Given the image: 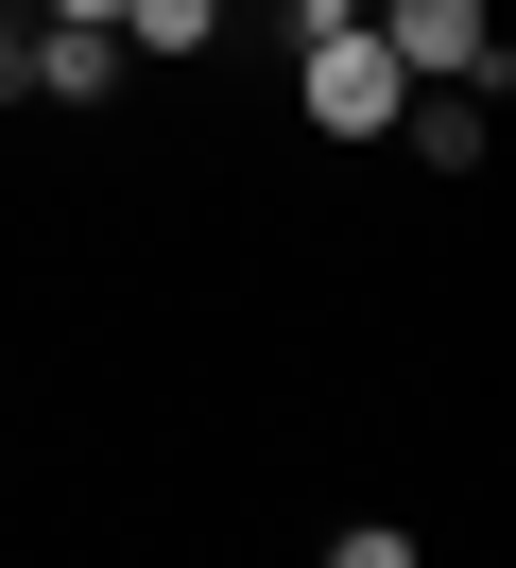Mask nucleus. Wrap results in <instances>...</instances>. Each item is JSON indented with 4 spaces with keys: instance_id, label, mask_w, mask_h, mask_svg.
Listing matches in <instances>:
<instances>
[{
    "instance_id": "obj_6",
    "label": "nucleus",
    "mask_w": 516,
    "mask_h": 568,
    "mask_svg": "<svg viewBox=\"0 0 516 568\" xmlns=\"http://www.w3.org/2000/svg\"><path fill=\"white\" fill-rule=\"evenodd\" d=\"M327 568H431V551H413L396 517H344V534H327Z\"/></svg>"
},
{
    "instance_id": "obj_3",
    "label": "nucleus",
    "mask_w": 516,
    "mask_h": 568,
    "mask_svg": "<svg viewBox=\"0 0 516 568\" xmlns=\"http://www.w3.org/2000/svg\"><path fill=\"white\" fill-rule=\"evenodd\" d=\"M121 87V36H87V18H34V104H103Z\"/></svg>"
},
{
    "instance_id": "obj_7",
    "label": "nucleus",
    "mask_w": 516,
    "mask_h": 568,
    "mask_svg": "<svg viewBox=\"0 0 516 568\" xmlns=\"http://www.w3.org/2000/svg\"><path fill=\"white\" fill-rule=\"evenodd\" d=\"M34 18H87V36H103V18H121V0H34Z\"/></svg>"
},
{
    "instance_id": "obj_5",
    "label": "nucleus",
    "mask_w": 516,
    "mask_h": 568,
    "mask_svg": "<svg viewBox=\"0 0 516 568\" xmlns=\"http://www.w3.org/2000/svg\"><path fill=\"white\" fill-rule=\"evenodd\" d=\"M206 18H224V0H121L103 36H121V52H206Z\"/></svg>"
},
{
    "instance_id": "obj_1",
    "label": "nucleus",
    "mask_w": 516,
    "mask_h": 568,
    "mask_svg": "<svg viewBox=\"0 0 516 568\" xmlns=\"http://www.w3.org/2000/svg\"><path fill=\"white\" fill-rule=\"evenodd\" d=\"M293 104L327 121V139H396V104H413V70L378 52V18H327V36H293Z\"/></svg>"
},
{
    "instance_id": "obj_4",
    "label": "nucleus",
    "mask_w": 516,
    "mask_h": 568,
    "mask_svg": "<svg viewBox=\"0 0 516 568\" xmlns=\"http://www.w3.org/2000/svg\"><path fill=\"white\" fill-rule=\"evenodd\" d=\"M396 139L431 155V173H482V87H413V104H396Z\"/></svg>"
},
{
    "instance_id": "obj_2",
    "label": "nucleus",
    "mask_w": 516,
    "mask_h": 568,
    "mask_svg": "<svg viewBox=\"0 0 516 568\" xmlns=\"http://www.w3.org/2000/svg\"><path fill=\"white\" fill-rule=\"evenodd\" d=\"M378 18V52H396L413 87H482L499 104V36H482V0H362Z\"/></svg>"
}]
</instances>
